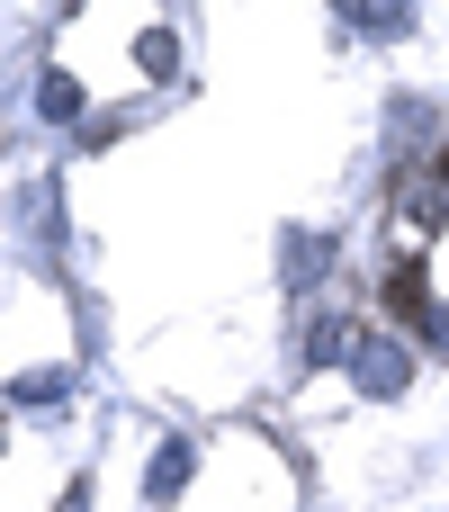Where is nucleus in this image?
<instances>
[{
  "label": "nucleus",
  "mask_w": 449,
  "mask_h": 512,
  "mask_svg": "<svg viewBox=\"0 0 449 512\" xmlns=\"http://www.w3.org/2000/svg\"><path fill=\"white\" fill-rule=\"evenodd\" d=\"M342 369H351V387H360V396H405V378H414L405 342H387V333H360Z\"/></svg>",
  "instance_id": "obj_1"
},
{
  "label": "nucleus",
  "mask_w": 449,
  "mask_h": 512,
  "mask_svg": "<svg viewBox=\"0 0 449 512\" xmlns=\"http://www.w3.org/2000/svg\"><path fill=\"white\" fill-rule=\"evenodd\" d=\"M189 468H198V459H189V441H162V450H153V468H144V495H153V504H171V495L189 486Z\"/></svg>",
  "instance_id": "obj_2"
},
{
  "label": "nucleus",
  "mask_w": 449,
  "mask_h": 512,
  "mask_svg": "<svg viewBox=\"0 0 449 512\" xmlns=\"http://www.w3.org/2000/svg\"><path fill=\"white\" fill-rule=\"evenodd\" d=\"M351 342H360V324H342V315H315L306 324V360L324 369V360H351Z\"/></svg>",
  "instance_id": "obj_3"
},
{
  "label": "nucleus",
  "mask_w": 449,
  "mask_h": 512,
  "mask_svg": "<svg viewBox=\"0 0 449 512\" xmlns=\"http://www.w3.org/2000/svg\"><path fill=\"white\" fill-rule=\"evenodd\" d=\"M342 18H351L360 36H405V27H414V9H369V0H360V9H342Z\"/></svg>",
  "instance_id": "obj_4"
},
{
  "label": "nucleus",
  "mask_w": 449,
  "mask_h": 512,
  "mask_svg": "<svg viewBox=\"0 0 449 512\" xmlns=\"http://www.w3.org/2000/svg\"><path fill=\"white\" fill-rule=\"evenodd\" d=\"M324 261H333V243H324V234H288V279H315Z\"/></svg>",
  "instance_id": "obj_5"
},
{
  "label": "nucleus",
  "mask_w": 449,
  "mask_h": 512,
  "mask_svg": "<svg viewBox=\"0 0 449 512\" xmlns=\"http://www.w3.org/2000/svg\"><path fill=\"white\" fill-rule=\"evenodd\" d=\"M36 99H45V117H81V81H72V72H45Z\"/></svg>",
  "instance_id": "obj_6"
},
{
  "label": "nucleus",
  "mask_w": 449,
  "mask_h": 512,
  "mask_svg": "<svg viewBox=\"0 0 449 512\" xmlns=\"http://www.w3.org/2000/svg\"><path fill=\"white\" fill-rule=\"evenodd\" d=\"M54 512H90V504H81V486H72V495H63V504H54Z\"/></svg>",
  "instance_id": "obj_7"
}]
</instances>
